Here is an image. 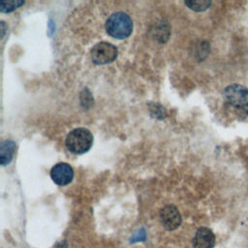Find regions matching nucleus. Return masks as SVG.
Instances as JSON below:
<instances>
[{"label":"nucleus","instance_id":"obj_4","mask_svg":"<svg viewBox=\"0 0 248 248\" xmlns=\"http://www.w3.org/2000/svg\"><path fill=\"white\" fill-rule=\"evenodd\" d=\"M118 50L116 46L108 42L96 44L90 51L92 61L97 65H104L112 62L117 57Z\"/></svg>","mask_w":248,"mask_h":248},{"label":"nucleus","instance_id":"obj_8","mask_svg":"<svg viewBox=\"0 0 248 248\" xmlns=\"http://www.w3.org/2000/svg\"><path fill=\"white\" fill-rule=\"evenodd\" d=\"M16 143L11 140H7L1 142L0 144V160L3 166L9 164L15 154Z\"/></svg>","mask_w":248,"mask_h":248},{"label":"nucleus","instance_id":"obj_9","mask_svg":"<svg viewBox=\"0 0 248 248\" xmlns=\"http://www.w3.org/2000/svg\"><path fill=\"white\" fill-rule=\"evenodd\" d=\"M185 5L188 6L191 10H194L196 12H202L207 10L210 5L211 1L208 0H190V1H185Z\"/></svg>","mask_w":248,"mask_h":248},{"label":"nucleus","instance_id":"obj_7","mask_svg":"<svg viewBox=\"0 0 248 248\" xmlns=\"http://www.w3.org/2000/svg\"><path fill=\"white\" fill-rule=\"evenodd\" d=\"M215 245V235L211 230L202 227L198 229L193 238L194 248H213Z\"/></svg>","mask_w":248,"mask_h":248},{"label":"nucleus","instance_id":"obj_6","mask_svg":"<svg viewBox=\"0 0 248 248\" xmlns=\"http://www.w3.org/2000/svg\"><path fill=\"white\" fill-rule=\"evenodd\" d=\"M50 177L53 182L59 186L68 185L74 178L73 168L64 162L57 163L50 170Z\"/></svg>","mask_w":248,"mask_h":248},{"label":"nucleus","instance_id":"obj_10","mask_svg":"<svg viewBox=\"0 0 248 248\" xmlns=\"http://www.w3.org/2000/svg\"><path fill=\"white\" fill-rule=\"evenodd\" d=\"M24 4V1L20 0H11V1H2L0 3V11L2 13H10L20 7Z\"/></svg>","mask_w":248,"mask_h":248},{"label":"nucleus","instance_id":"obj_1","mask_svg":"<svg viewBox=\"0 0 248 248\" xmlns=\"http://www.w3.org/2000/svg\"><path fill=\"white\" fill-rule=\"evenodd\" d=\"M106 30L109 36L115 39L123 40L132 34L133 21L127 14L117 12L109 16V17L107 19Z\"/></svg>","mask_w":248,"mask_h":248},{"label":"nucleus","instance_id":"obj_2","mask_svg":"<svg viewBox=\"0 0 248 248\" xmlns=\"http://www.w3.org/2000/svg\"><path fill=\"white\" fill-rule=\"evenodd\" d=\"M93 143L91 132L85 128H77L72 130L66 137L65 144L68 150L75 154L87 152Z\"/></svg>","mask_w":248,"mask_h":248},{"label":"nucleus","instance_id":"obj_3","mask_svg":"<svg viewBox=\"0 0 248 248\" xmlns=\"http://www.w3.org/2000/svg\"><path fill=\"white\" fill-rule=\"evenodd\" d=\"M224 96L232 107L248 115V88L241 84H231L225 88Z\"/></svg>","mask_w":248,"mask_h":248},{"label":"nucleus","instance_id":"obj_11","mask_svg":"<svg viewBox=\"0 0 248 248\" xmlns=\"http://www.w3.org/2000/svg\"><path fill=\"white\" fill-rule=\"evenodd\" d=\"M1 25H2V36H1V37H3V36H4V33H5V29H4L5 22H4V21H2V22H1Z\"/></svg>","mask_w":248,"mask_h":248},{"label":"nucleus","instance_id":"obj_5","mask_svg":"<svg viewBox=\"0 0 248 248\" xmlns=\"http://www.w3.org/2000/svg\"><path fill=\"white\" fill-rule=\"evenodd\" d=\"M160 221L162 226L168 231H173L181 225V215L176 206L168 204L160 211Z\"/></svg>","mask_w":248,"mask_h":248}]
</instances>
